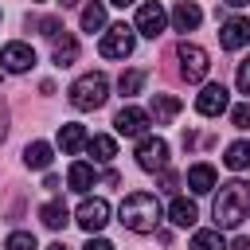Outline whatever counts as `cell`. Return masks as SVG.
<instances>
[{
  "label": "cell",
  "instance_id": "6da1fadb",
  "mask_svg": "<svg viewBox=\"0 0 250 250\" xmlns=\"http://www.w3.org/2000/svg\"><path fill=\"white\" fill-rule=\"evenodd\" d=\"M211 215H215V230H234V227H242V219L250 215V184H246V180L223 184L219 195H215Z\"/></svg>",
  "mask_w": 250,
  "mask_h": 250
},
{
  "label": "cell",
  "instance_id": "7a4b0ae2",
  "mask_svg": "<svg viewBox=\"0 0 250 250\" xmlns=\"http://www.w3.org/2000/svg\"><path fill=\"white\" fill-rule=\"evenodd\" d=\"M117 215H121V227H125V230L148 234V230L160 227V215H164V211H160V199H156L152 191H129Z\"/></svg>",
  "mask_w": 250,
  "mask_h": 250
},
{
  "label": "cell",
  "instance_id": "3957f363",
  "mask_svg": "<svg viewBox=\"0 0 250 250\" xmlns=\"http://www.w3.org/2000/svg\"><path fill=\"white\" fill-rule=\"evenodd\" d=\"M105 98H109V78H105L102 70H90V74H82V78L70 86V105H74V109H82V113L102 109V105H105Z\"/></svg>",
  "mask_w": 250,
  "mask_h": 250
},
{
  "label": "cell",
  "instance_id": "277c9868",
  "mask_svg": "<svg viewBox=\"0 0 250 250\" xmlns=\"http://www.w3.org/2000/svg\"><path fill=\"white\" fill-rule=\"evenodd\" d=\"M176 59H180V78H184V82H203L207 70H211L207 51H203L199 43H188V39L176 47Z\"/></svg>",
  "mask_w": 250,
  "mask_h": 250
},
{
  "label": "cell",
  "instance_id": "5b68a950",
  "mask_svg": "<svg viewBox=\"0 0 250 250\" xmlns=\"http://www.w3.org/2000/svg\"><path fill=\"white\" fill-rule=\"evenodd\" d=\"M133 47H137V35H133V27H125V23L105 27V35H102V43H98V51H102L105 59H129Z\"/></svg>",
  "mask_w": 250,
  "mask_h": 250
},
{
  "label": "cell",
  "instance_id": "8992f818",
  "mask_svg": "<svg viewBox=\"0 0 250 250\" xmlns=\"http://www.w3.org/2000/svg\"><path fill=\"white\" fill-rule=\"evenodd\" d=\"M74 223H78L86 234H98V230L109 223V203H105V199H82L78 211H74Z\"/></svg>",
  "mask_w": 250,
  "mask_h": 250
},
{
  "label": "cell",
  "instance_id": "52a82bcc",
  "mask_svg": "<svg viewBox=\"0 0 250 250\" xmlns=\"http://www.w3.org/2000/svg\"><path fill=\"white\" fill-rule=\"evenodd\" d=\"M137 164H141L145 172H164V164H168V145H164L160 137H141V145H137Z\"/></svg>",
  "mask_w": 250,
  "mask_h": 250
},
{
  "label": "cell",
  "instance_id": "ba28073f",
  "mask_svg": "<svg viewBox=\"0 0 250 250\" xmlns=\"http://www.w3.org/2000/svg\"><path fill=\"white\" fill-rule=\"evenodd\" d=\"M227 105H230V94H227V86H223V82L203 86V90H199V98H195V109H199L203 117H219V113H227Z\"/></svg>",
  "mask_w": 250,
  "mask_h": 250
},
{
  "label": "cell",
  "instance_id": "9c48e42d",
  "mask_svg": "<svg viewBox=\"0 0 250 250\" xmlns=\"http://www.w3.org/2000/svg\"><path fill=\"white\" fill-rule=\"evenodd\" d=\"M148 113L145 109H137V105H125V109H117V117H113V129L121 133V137H145V129H148Z\"/></svg>",
  "mask_w": 250,
  "mask_h": 250
},
{
  "label": "cell",
  "instance_id": "30bf717a",
  "mask_svg": "<svg viewBox=\"0 0 250 250\" xmlns=\"http://www.w3.org/2000/svg\"><path fill=\"white\" fill-rule=\"evenodd\" d=\"M0 62H4V70L23 74V70H31V66H35V51H31L27 43H8V47L0 51Z\"/></svg>",
  "mask_w": 250,
  "mask_h": 250
},
{
  "label": "cell",
  "instance_id": "8fae6325",
  "mask_svg": "<svg viewBox=\"0 0 250 250\" xmlns=\"http://www.w3.org/2000/svg\"><path fill=\"white\" fill-rule=\"evenodd\" d=\"M164 23H168V16H164L160 4H141V8H137V31H141V35L156 39V35L164 31Z\"/></svg>",
  "mask_w": 250,
  "mask_h": 250
},
{
  "label": "cell",
  "instance_id": "7c38bea8",
  "mask_svg": "<svg viewBox=\"0 0 250 250\" xmlns=\"http://www.w3.org/2000/svg\"><path fill=\"white\" fill-rule=\"evenodd\" d=\"M219 43H223L227 51H238V47H246V43H250V20H242V16H230V20L223 23V31H219Z\"/></svg>",
  "mask_w": 250,
  "mask_h": 250
},
{
  "label": "cell",
  "instance_id": "4fadbf2b",
  "mask_svg": "<svg viewBox=\"0 0 250 250\" xmlns=\"http://www.w3.org/2000/svg\"><path fill=\"white\" fill-rule=\"evenodd\" d=\"M199 20H203V12H199V4H191V0H180V4L172 8V23H176V31H195Z\"/></svg>",
  "mask_w": 250,
  "mask_h": 250
},
{
  "label": "cell",
  "instance_id": "5bb4252c",
  "mask_svg": "<svg viewBox=\"0 0 250 250\" xmlns=\"http://www.w3.org/2000/svg\"><path fill=\"white\" fill-rule=\"evenodd\" d=\"M176 113H180V98H172V94H152L148 117H152L156 125H168V121H172Z\"/></svg>",
  "mask_w": 250,
  "mask_h": 250
},
{
  "label": "cell",
  "instance_id": "9a60e30c",
  "mask_svg": "<svg viewBox=\"0 0 250 250\" xmlns=\"http://www.w3.org/2000/svg\"><path fill=\"white\" fill-rule=\"evenodd\" d=\"M188 188H191L195 195H207V191L215 188V168H211V164H191V168H188Z\"/></svg>",
  "mask_w": 250,
  "mask_h": 250
},
{
  "label": "cell",
  "instance_id": "2e32d148",
  "mask_svg": "<svg viewBox=\"0 0 250 250\" xmlns=\"http://www.w3.org/2000/svg\"><path fill=\"white\" fill-rule=\"evenodd\" d=\"M168 219H172L176 227H195V219H199V207H195L191 199L176 195V199H172V207H168Z\"/></svg>",
  "mask_w": 250,
  "mask_h": 250
},
{
  "label": "cell",
  "instance_id": "e0dca14e",
  "mask_svg": "<svg viewBox=\"0 0 250 250\" xmlns=\"http://www.w3.org/2000/svg\"><path fill=\"white\" fill-rule=\"evenodd\" d=\"M86 141H90V137H86V129H82V125H74V121H66V125L59 129V148H62V152H78Z\"/></svg>",
  "mask_w": 250,
  "mask_h": 250
},
{
  "label": "cell",
  "instance_id": "ac0fdd59",
  "mask_svg": "<svg viewBox=\"0 0 250 250\" xmlns=\"http://www.w3.org/2000/svg\"><path fill=\"white\" fill-rule=\"evenodd\" d=\"M23 164L35 168V172H43V168L51 164V145H47V141H31V145L23 148Z\"/></svg>",
  "mask_w": 250,
  "mask_h": 250
},
{
  "label": "cell",
  "instance_id": "d6986e66",
  "mask_svg": "<svg viewBox=\"0 0 250 250\" xmlns=\"http://www.w3.org/2000/svg\"><path fill=\"white\" fill-rule=\"evenodd\" d=\"M223 164H227L230 172H242V168H250V141H234V145H227V156H223Z\"/></svg>",
  "mask_w": 250,
  "mask_h": 250
},
{
  "label": "cell",
  "instance_id": "ffe728a7",
  "mask_svg": "<svg viewBox=\"0 0 250 250\" xmlns=\"http://www.w3.org/2000/svg\"><path fill=\"white\" fill-rule=\"evenodd\" d=\"M86 148H90V156H94L98 164H105V160H113V156H117V141H113V137H102V133H98V137H90V141H86Z\"/></svg>",
  "mask_w": 250,
  "mask_h": 250
},
{
  "label": "cell",
  "instance_id": "44dd1931",
  "mask_svg": "<svg viewBox=\"0 0 250 250\" xmlns=\"http://www.w3.org/2000/svg\"><path fill=\"white\" fill-rule=\"evenodd\" d=\"M39 219L51 227V230H59V227H66V219H70V211H66V203L62 199H51V203H43V211H39Z\"/></svg>",
  "mask_w": 250,
  "mask_h": 250
},
{
  "label": "cell",
  "instance_id": "7402d4cb",
  "mask_svg": "<svg viewBox=\"0 0 250 250\" xmlns=\"http://www.w3.org/2000/svg\"><path fill=\"white\" fill-rule=\"evenodd\" d=\"M66 180H70L74 191H90L98 176H94V164H82V160H78V164H70V176H66Z\"/></svg>",
  "mask_w": 250,
  "mask_h": 250
},
{
  "label": "cell",
  "instance_id": "603a6c76",
  "mask_svg": "<svg viewBox=\"0 0 250 250\" xmlns=\"http://www.w3.org/2000/svg\"><path fill=\"white\" fill-rule=\"evenodd\" d=\"M102 27H105V4H98V0H94V4H86V8H82V31H90V35H94V31H102Z\"/></svg>",
  "mask_w": 250,
  "mask_h": 250
},
{
  "label": "cell",
  "instance_id": "cb8c5ba5",
  "mask_svg": "<svg viewBox=\"0 0 250 250\" xmlns=\"http://www.w3.org/2000/svg\"><path fill=\"white\" fill-rule=\"evenodd\" d=\"M191 250H227V242H223V234L215 227H207V230L191 234Z\"/></svg>",
  "mask_w": 250,
  "mask_h": 250
},
{
  "label": "cell",
  "instance_id": "d4e9b609",
  "mask_svg": "<svg viewBox=\"0 0 250 250\" xmlns=\"http://www.w3.org/2000/svg\"><path fill=\"white\" fill-rule=\"evenodd\" d=\"M74 59H78V43H74L70 35H59V39H55V62H59V66H70Z\"/></svg>",
  "mask_w": 250,
  "mask_h": 250
},
{
  "label": "cell",
  "instance_id": "484cf974",
  "mask_svg": "<svg viewBox=\"0 0 250 250\" xmlns=\"http://www.w3.org/2000/svg\"><path fill=\"white\" fill-rule=\"evenodd\" d=\"M141 86H145V70H125L117 78V90L121 94H141Z\"/></svg>",
  "mask_w": 250,
  "mask_h": 250
},
{
  "label": "cell",
  "instance_id": "4316f807",
  "mask_svg": "<svg viewBox=\"0 0 250 250\" xmlns=\"http://www.w3.org/2000/svg\"><path fill=\"white\" fill-rule=\"evenodd\" d=\"M4 250H35V234H27V230H12L8 242H4Z\"/></svg>",
  "mask_w": 250,
  "mask_h": 250
},
{
  "label": "cell",
  "instance_id": "83f0119b",
  "mask_svg": "<svg viewBox=\"0 0 250 250\" xmlns=\"http://www.w3.org/2000/svg\"><path fill=\"white\" fill-rule=\"evenodd\" d=\"M230 125L234 129H250V102H242V105L230 109Z\"/></svg>",
  "mask_w": 250,
  "mask_h": 250
},
{
  "label": "cell",
  "instance_id": "f1b7e54d",
  "mask_svg": "<svg viewBox=\"0 0 250 250\" xmlns=\"http://www.w3.org/2000/svg\"><path fill=\"white\" fill-rule=\"evenodd\" d=\"M234 82H238V90H242V94H250V59H242V62H238Z\"/></svg>",
  "mask_w": 250,
  "mask_h": 250
},
{
  "label": "cell",
  "instance_id": "f546056e",
  "mask_svg": "<svg viewBox=\"0 0 250 250\" xmlns=\"http://www.w3.org/2000/svg\"><path fill=\"white\" fill-rule=\"evenodd\" d=\"M4 137H8V109H4V98H0V145H4Z\"/></svg>",
  "mask_w": 250,
  "mask_h": 250
},
{
  "label": "cell",
  "instance_id": "4dcf8cb0",
  "mask_svg": "<svg viewBox=\"0 0 250 250\" xmlns=\"http://www.w3.org/2000/svg\"><path fill=\"white\" fill-rule=\"evenodd\" d=\"M82 250H113V246H109V242H105V238H90V242H86V246H82Z\"/></svg>",
  "mask_w": 250,
  "mask_h": 250
},
{
  "label": "cell",
  "instance_id": "1f68e13d",
  "mask_svg": "<svg viewBox=\"0 0 250 250\" xmlns=\"http://www.w3.org/2000/svg\"><path fill=\"white\" fill-rule=\"evenodd\" d=\"M160 184H164V191H172V188H176V176H172V172H164V176H160Z\"/></svg>",
  "mask_w": 250,
  "mask_h": 250
},
{
  "label": "cell",
  "instance_id": "d6a6232c",
  "mask_svg": "<svg viewBox=\"0 0 250 250\" xmlns=\"http://www.w3.org/2000/svg\"><path fill=\"white\" fill-rule=\"evenodd\" d=\"M230 250H250V238H234V242H230Z\"/></svg>",
  "mask_w": 250,
  "mask_h": 250
},
{
  "label": "cell",
  "instance_id": "836d02e7",
  "mask_svg": "<svg viewBox=\"0 0 250 250\" xmlns=\"http://www.w3.org/2000/svg\"><path fill=\"white\" fill-rule=\"evenodd\" d=\"M47 250H70V246H66V242H51Z\"/></svg>",
  "mask_w": 250,
  "mask_h": 250
},
{
  "label": "cell",
  "instance_id": "e575fe53",
  "mask_svg": "<svg viewBox=\"0 0 250 250\" xmlns=\"http://www.w3.org/2000/svg\"><path fill=\"white\" fill-rule=\"evenodd\" d=\"M109 4H117V8H129V4H137V0H109Z\"/></svg>",
  "mask_w": 250,
  "mask_h": 250
},
{
  "label": "cell",
  "instance_id": "d590c367",
  "mask_svg": "<svg viewBox=\"0 0 250 250\" xmlns=\"http://www.w3.org/2000/svg\"><path fill=\"white\" fill-rule=\"evenodd\" d=\"M227 4H230V8H242V4H250V0H227Z\"/></svg>",
  "mask_w": 250,
  "mask_h": 250
},
{
  "label": "cell",
  "instance_id": "8d00e7d4",
  "mask_svg": "<svg viewBox=\"0 0 250 250\" xmlns=\"http://www.w3.org/2000/svg\"><path fill=\"white\" fill-rule=\"evenodd\" d=\"M74 4H78V0H62V8H74Z\"/></svg>",
  "mask_w": 250,
  "mask_h": 250
}]
</instances>
